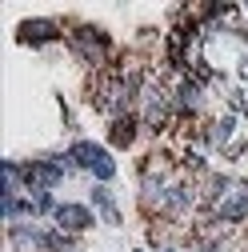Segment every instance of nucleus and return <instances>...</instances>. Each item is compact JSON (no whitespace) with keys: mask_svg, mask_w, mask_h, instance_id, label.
Returning <instances> with one entry per match:
<instances>
[{"mask_svg":"<svg viewBox=\"0 0 248 252\" xmlns=\"http://www.w3.org/2000/svg\"><path fill=\"white\" fill-rule=\"evenodd\" d=\"M68 156H72V164H76V168H88V172L96 176L100 184H108V180L116 176V164H112V156H108L100 144H92V140H76V144L68 148Z\"/></svg>","mask_w":248,"mask_h":252,"instance_id":"f257e3e1","label":"nucleus"},{"mask_svg":"<svg viewBox=\"0 0 248 252\" xmlns=\"http://www.w3.org/2000/svg\"><path fill=\"white\" fill-rule=\"evenodd\" d=\"M72 48H76L84 60H104L108 40H104L100 28H92V24H76V28H72Z\"/></svg>","mask_w":248,"mask_h":252,"instance_id":"f03ea898","label":"nucleus"},{"mask_svg":"<svg viewBox=\"0 0 248 252\" xmlns=\"http://www.w3.org/2000/svg\"><path fill=\"white\" fill-rule=\"evenodd\" d=\"M56 224L60 232H84L92 228V212L84 204H56Z\"/></svg>","mask_w":248,"mask_h":252,"instance_id":"7ed1b4c3","label":"nucleus"},{"mask_svg":"<svg viewBox=\"0 0 248 252\" xmlns=\"http://www.w3.org/2000/svg\"><path fill=\"white\" fill-rule=\"evenodd\" d=\"M56 36H60V24L56 20H24V28H20V40L24 44H48Z\"/></svg>","mask_w":248,"mask_h":252,"instance_id":"20e7f679","label":"nucleus"},{"mask_svg":"<svg viewBox=\"0 0 248 252\" xmlns=\"http://www.w3.org/2000/svg\"><path fill=\"white\" fill-rule=\"evenodd\" d=\"M92 204L100 208V216L108 220V224H120V208H116V200L108 192V184H92Z\"/></svg>","mask_w":248,"mask_h":252,"instance_id":"39448f33","label":"nucleus"},{"mask_svg":"<svg viewBox=\"0 0 248 252\" xmlns=\"http://www.w3.org/2000/svg\"><path fill=\"white\" fill-rule=\"evenodd\" d=\"M132 136H136V116H116V124H112V144L116 148H124V144H132Z\"/></svg>","mask_w":248,"mask_h":252,"instance_id":"423d86ee","label":"nucleus"},{"mask_svg":"<svg viewBox=\"0 0 248 252\" xmlns=\"http://www.w3.org/2000/svg\"><path fill=\"white\" fill-rule=\"evenodd\" d=\"M176 104H180L184 112H192V108L200 104V84H196V80H184V84L176 88Z\"/></svg>","mask_w":248,"mask_h":252,"instance_id":"0eeeda50","label":"nucleus"},{"mask_svg":"<svg viewBox=\"0 0 248 252\" xmlns=\"http://www.w3.org/2000/svg\"><path fill=\"white\" fill-rule=\"evenodd\" d=\"M232 128H236V116H220V120L212 124V136H208V140H212V144H224V140L232 136Z\"/></svg>","mask_w":248,"mask_h":252,"instance_id":"6e6552de","label":"nucleus"}]
</instances>
